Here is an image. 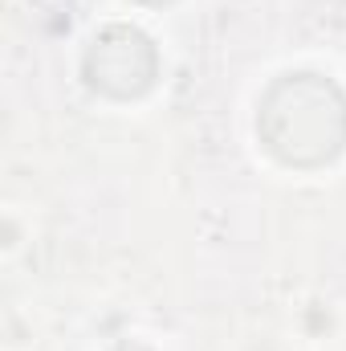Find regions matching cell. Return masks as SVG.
Returning <instances> with one entry per match:
<instances>
[{
	"label": "cell",
	"mask_w": 346,
	"mask_h": 351,
	"mask_svg": "<svg viewBox=\"0 0 346 351\" xmlns=\"http://www.w3.org/2000/svg\"><path fill=\"white\" fill-rule=\"evenodd\" d=\"M261 143L289 168H322L346 147V98L318 74H285L261 98Z\"/></svg>",
	"instance_id": "6da1fadb"
},
{
	"label": "cell",
	"mask_w": 346,
	"mask_h": 351,
	"mask_svg": "<svg viewBox=\"0 0 346 351\" xmlns=\"http://www.w3.org/2000/svg\"><path fill=\"white\" fill-rule=\"evenodd\" d=\"M159 53L147 33L131 25H110L94 37L86 53V82L110 98H139L155 86Z\"/></svg>",
	"instance_id": "7a4b0ae2"
},
{
	"label": "cell",
	"mask_w": 346,
	"mask_h": 351,
	"mask_svg": "<svg viewBox=\"0 0 346 351\" xmlns=\"http://www.w3.org/2000/svg\"><path fill=\"white\" fill-rule=\"evenodd\" d=\"M143 4H168V0H143Z\"/></svg>",
	"instance_id": "3957f363"
},
{
	"label": "cell",
	"mask_w": 346,
	"mask_h": 351,
	"mask_svg": "<svg viewBox=\"0 0 346 351\" xmlns=\"http://www.w3.org/2000/svg\"><path fill=\"white\" fill-rule=\"evenodd\" d=\"M118 351H147V348H118Z\"/></svg>",
	"instance_id": "277c9868"
}]
</instances>
